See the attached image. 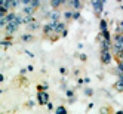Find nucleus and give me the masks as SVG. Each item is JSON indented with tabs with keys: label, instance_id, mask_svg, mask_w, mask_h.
I'll list each match as a JSON object with an SVG mask.
<instances>
[{
	"label": "nucleus",
	"instance_id": "obj_19",
	"mask_svg": "<svg viewBox=\"0 0 123 114\" xmlns=\"http://www.w3.org/2000/svg\"><path fill=\"white\" fill-rule=\"evenodd\" d=\"M102 2H104V3H105V2H107V0H102Z\"/></svg>",
	"mask_w": 123,
	"mask_h": 114
},
{
	"label": "nucleus",
	"instance_id": "obj_12",
	"mask_svg": "<svg viewBox=\"0 0 123 114\" xmlns=\"http://www.w3.org/2000/svg\"><path fill=\"white\" fill-rule=\"evenodd\" d=\"M21 39H22V42H30V40H33V36H30V34H24Z\"/></svg>",
	"mask_w": 123,
	"mask_h": 114
},
{
	"label": "nucleus",
	"instance_id": "obj_16",
	"mask_svg": "<svg viewBox=\"0 0 123 114\" xmlns=\"http://www.w3.org/2000/svg\"><path fill=\"white\" fill-rule=\"evenodd\" d=\"M64 16H65L67 19H70V18H73V12H65V13H64Z\"/></svg>",
	"mask_w": 123,
	"mask_h": 114
},
{
	"label": "nucleus",
	"instance_id": "obj_15",
	"mask_svg": "<svg viewBox=\"0 0 123 114\" xmlns=\"http://www.w3.org/2000/svg\"><path fill=\"white\" fill-rule=\"evenodd\" d=\"M56 113H61V114H62V113H67V110H65L64 107H58V108H56Z\"/></svg>",
	"mask_w": 123,
	"mask_h": 114
},
{
	"label": "nucleus",
	"instance_id": "obj_18",
	"mask_svg": "<svg viewBox=\"0 0 123 114\" xmlns=\"http://www.w3.org/2000/svg\"><path fill=\"white\" fill-rule=\"evenodd\" d=\"M119 71L123 73V62H120V65H119Z\"/></svg>",
	"mask_w": 123,
	"mask_h": 114
},
{
	"label": "nucleus",
	"instance_id": "obj_7",
	"mask_svg": "<svg viewBox=\"0 0 123 114\" xmlns=\"http://www.w3.org/2000/svg\"><path fill=\"white\" fill-rule=\"evenodd\" d=\"M67 0H50V5H52V7H54V9H56L58 6H61L62 3H65Z\"/></svg>",
	"mask_w": 123,
	"mask_h": 114
},
{
	"label": "nucleus",
	"instance_id": "obj_13",
	"mask_svg": "<svg viewBox=\"0 0 123 114\" xmlns=\"http://www.w3.org/2000/svg\"><path fill=\"white\" fill-rule=\"evenodd\" d=\"M116 31H117L119 34H123V22H120V24L117 25V28H116Z\"/></svg>",
	"mask_w": 123,
	"mask_h": 114
},
{
	"label": "nucleus",
	"instance_id": "obj_14",
	"mask_svg": "<svg viewBox=\"0 0 123 114\" xmlns=\"http://www.w3.org/2000/svg\"><path fill=\"white\" fill-rule=\"evenodd\" d=\"M85 93H86L87 96H91V95H93V90H92V89H89V87H87V89H85Z\"/></svg>",
	"mask_w": 123,
	"mask_h": 114
},
{
	"label": "nucleus",
	"instance_id": "obj_2",
	"mask_svg": "<svg viewBox=\"0 0 123 114\" xmlns=\"http://www.w3.org/2000/svg\"><path fill=\"white\" fill-rule=\"evenodd\" d=\"M101 61L105 65H108L111 62V54H110L108 49H102V52H101Z\"/></svg>",
	"mask_w": 123,
	"mask_h": 114
},
{
	"label": "nucleus",
	"instance_id": "obj_3",
	"mask_svg": "<svg viewBox=\"0 0 123 114\" xmlns=\"http://www.w3.org/2000/svg\"><path fill=\"white\" fill-rule=\"evenodd\" d=\"M37 99H39L40 104H48V102H49V95H48V92H45V90H39V93H37Z\"/></svg>",
	"mask_w": 123,
	"mask_h": 114
},
{
	"label": "nucleus",
	"instance_id": "obj_11",
	"mask_svg": "<svg viewBox=\"0 0 123 114\" xmlns=\"http://www.w3.org/2000/svg\"><path fill=\"white\" fill-rule=\"evenodd\" d=\"M116 43L123 45V34H117V36H116Z\"/></svg>",
	"mask_w": 123,
	"mask_h": 114
},
{
	"label": "nucleus",
	"instance_id": "obj_4",
	"mask_svg": "<svg viewBox=\"0 0 123 114\" xmlns=\"http://www.w3.org/2000/svg\"><path fill=\"white\" fill-rule=\"evenodd\" d=\"M55 33L56 34H62V36H65L67 31H65V27H64V24H61V22H55Z\"/></svg>",
	"mask_w": 123,
	"mask_h": 114
},
{
	"label": "nucleus",
	"instance_id": "obj_10",
	"mask_svg": "<svg viewBox=\"0 0 123 114\" xmlns=\"http://www.w3.org/2000/svg\"><path fill=\"white\" fill-rule=\"evenodd\" d=\"M39 5H40V0H31V2H30V6H33L34 9L39 7Z\"/></svg>",
	"mask_w": 123,
	"mask_h": 114
},
{
	"label": "nucleus",
	"instance_id": "obj_5",
	"mask_svg": "<svg viewBox=\"0 0 123 114\" xmlns=\"http://www.w3.org/2000/svg\"><path fill=\"white\" fill-rule=\"evenodd\" d=\"M68 5L74 9H82V0H68Z\"/></svg>",
	"mask_w": 123,
	"mask_h": 114
},
{
	"label": "nucleus",
	"instance_id": "obj_9",
	"mask_svg": "<svg viewBox=\"0 0 123 114\" xmlns=\"http://www.w3.org/2000/svg\"><path fill=\"white\" fill-rule=\"evenodd\" d=\"M15 16H16V15H15L13 12H9V13L6 15V19H7V22H11V21H13V19H15Z\"/></svg>",
	"mask_w": 123,
	"mask_h": 114
},
{
	"label": "nucleus",
	"instance_id": "obj_8",
	"mask_svg": "<svg viewBox=\"0 0 123 114\" xmlns=\"http://www.w3.org/2000/svg\"><path fill=\"white\" fill-rule=\"evenodd\" d=\"M50 19H52V22H58V19H59V13H56V12L50 13Z\"/></svg>",
	"mask_w": 123,
	"mask_h": 114
},
{
	"label": "nucleus",
	"instance_id": "obj_17",
	"mask_svg": "<svg viewBox=\"0 0 123 114\" xmlns=\"http://www.w3.org/2000/svg\"><path fill=\"white\" fill-rule=\"evenodd\" d=\"M79 16H80V13H79V12H74V13H73V18H74V19H77Z\"/></svg>",
	"mask_w": 123,
	"mask_h": 114
},
{
	"label": "nucleus",
	"instance_id": "obj_6",
	"mask_svg": "<svg viewBox=\"0 0 123 114\" xmlns=\"http://www.w3.org/2000/svg\"><path fill=\"white\" fill-rule=\"evenodd\" d=\"M116 89H117V90H123V74H120V76H119V78H117Z\"/></svg>",
	"mask_w": 123,
	"mask_h": 114
},
{
	"label": "nucleus",
	"instance_id": "obj_1",
	"mask_svg": "<svg viewBox=\"0 0 123 114\" xmlns=\"http://www.w3.org/2000/svg\"><path fill=\"white\" fill-rule=\"evenodd\" d=\"M92 6H93V11L96 15H101L102 9H104V2L102 0H92Z\"/></svg>",
	"mask_w": 123,
	"mask_h": 114
}]
</instances>
